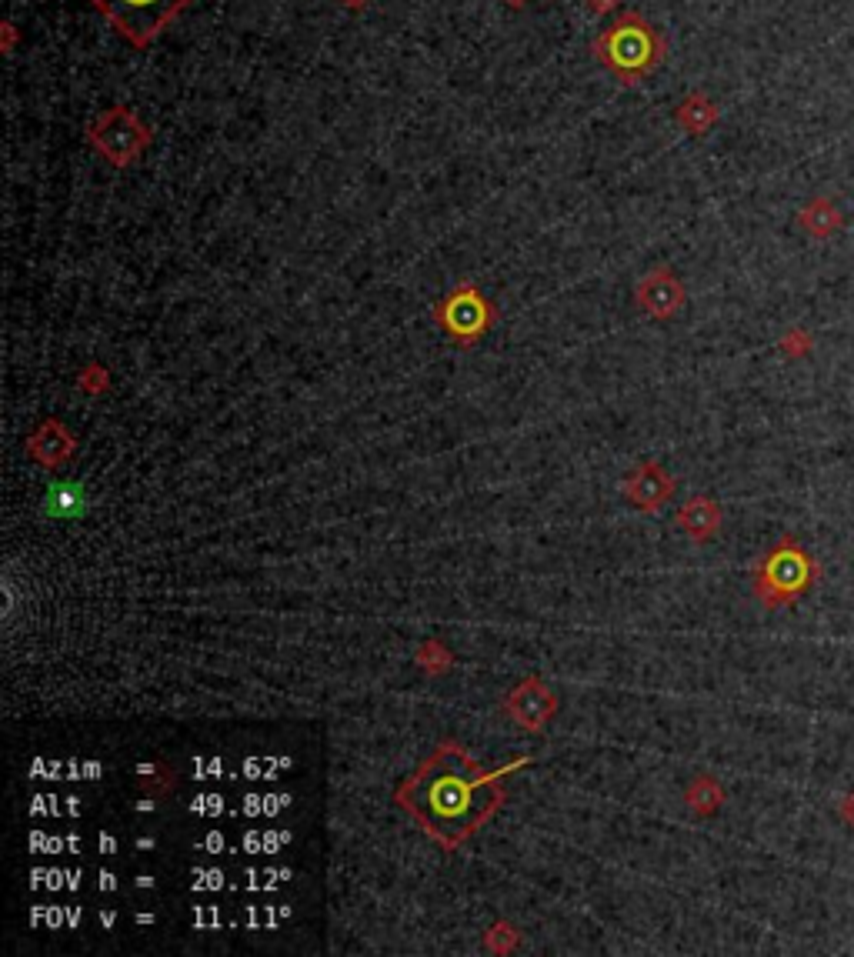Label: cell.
Instances as JSON below:
<instances>
[{
  "instance_id": "3",
  "label": "cell",
  "mask_w": 854,
  "mask_h": 957,
  "mask_svg": "<svg viewBox=\"0 0 854 957\" xmlns=\"http://www.w3.org/2000/svg\"><path fill=\"white\" fill-rule=\"evenodd\" d=\"M87 141L94 144V151L114 167H131L141 161V154L151 144V127L137 117L131 107L114 104L101 111L87 127Z\"/></svg>"
},
{
  "instance_id": "4",
  "label": "cell",
  "mask_w": 854,
  "mask_h": 957,
  "mask_svg": "<svg viewBox=\"0 0 854 957\" xmlns=\"http://www.w3.org/2000/svg\"><path fill=\"white\" fill-rule=\"evenodd\" d=\"M494 321L491 304L484 301L478 287H458L438 304V324L448 331V337L461 344H474L478 337L488 331Z\"/></svg>"
},
{
  "instance_id": "8",
  "label": "cell",
  "mask_w": 854,
  "mask_h": 957,
  "mask_svg": "<svg viewBox=\"0 0 854 957\" xmlns=\"http://www.w3.org/2000/svg\"><path fill=\"white\" fill-rule=\"evenodd\" d=\"M704 511H711L708 501H691L681 511V524L688 527L691 537H708L714 531V521H718V517H708V521H704Z\"/></svg>"
},
{
  "instance_id": "1",
  "label": "cell",
  "mask_w": 854,
  "mask_h": 957,
  "mask_svg": "<svg viewBox=\"0 0 854 957\" xmlns=\"http://www.w3.org/2000/svg\"><path fill=\"white\" fill-rule=\"evenodd\" d=\"M661 37L641 14H621L594 41V57L624 87L644 81L661 64Z\"/></svg>"
},
{
  "instance_id": "5",
  "label": "cell",
  "mask_w": 854,
  "mask_h": 957,
  "mask_svg": "<svg viewBox=\"0 0 854 957\" xmlns=\"http://www.w3.org/2000/svg\"><path fill=\"white\" fill-rule=\"evenodd\" d=\"M638 304L654 317H674L678 307L684 304V291L668 267H654L638 284Z\"/></svg>"
},
{
  "instance_id": "6",
  "label": "cell",
  "mask_w": 854,
  "mask_h": 957,
  "mask_svg": "<svg viewBox=\"0 0 854 957\" xmlns=\"http://www.w3.org/2000/svg\"><path fill=\"white\" fill-rule=\"evenodd\" d=\"M714 117H718V111L704 94H688L678 107V121L688 134H704L714 124Z\"/></svg>"
},
{
  "instance_id": "9",
  "label": "cell",
  "mask_w": 854,
  "mask_h": 957,
  "mask_svg": "<svg viewBox=\"0 0 854 957\" xmlns=\"http://www.w3.org/2000/svg\"><path fill=\"white\" fill-rule=\"evenodd\" d=\"M341 4H344V7H364L367 0H341Z\"/></svg>"
},
{
  "instance_id": "7",
  "label": "cell",
  "mask_w": 854,
  "mask_h": 957,
  "mask_svg": "<svg viewBox=\"0 0 854 957\" xmlns=\"http://www.w3.org/2000/svg\"><path fill=\"white\" fill-rule=\"evenodd\" d=\"M47 514L54 517H77L84 511V491L77 484H57L51 487V494H47Z\"/></svg>"
},
{
  "instance_id": "2",
  "label": "cell",
  "mask_w": 854,
  "mask_h": 957,
  "mask_svg": "<svg viewBox=\"0 0 854 957\" xmlns=\"http://www.w3.org/2000/svg\"><path fill=\"white\" fill-rule=\"evenodd\" d=\"M127 44L144 51L181 17L194 0H87Z\"/></svg>"
}]
</instances>
